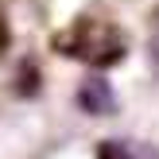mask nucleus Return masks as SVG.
<instances>
[{"mask_svg":"<svg viewBox=\"0 0 159 159\" xmlns=\"http://www.w3.org/2000/svg\"><path fill=\"white\" fill-rule=\"evenodd\" d=\"M152 70H155V78H159V35L152 39Z\"/></svg>","mask_w":159,"mask_h":159,"instance_id":"3","label":"nucleus"},{"mask_svg":"<svg viewBox=\"0 0 159 159\" xmlns=\"http://www.w3.org/2000/svg\"><path fill=\"white\" fill-rule=\"evenodd\" d=\"M78 109L89 113V116H113L116 113V93H113V85H109L101 74L85 78L82 89H78Z\"/></svg>","mask_w":159,"mask_h":159,"instance_id":"1","label":"nucleus"},{"mask_svg":"<svg viewBox=\"0 0 159 159\" xmlns=\"http://www.w3.org/2000/svg\"><path fill=\"white\" fill-rule=\"evenodd\" d=\"M97 159H159V148L144 140H105L97 144Z\"/></svg>","mask_w":159,"mask_h":159,"instance_id":"2","label":"nucleus"},{"mask_svg":"<svg viewBox=\"0 0 159 159\" xmlns=\"http://www.w3.org/2000/svg\"><path fill=\"white\" fill-rule=\"evenodd\" d=\"M155 35H159V12H155Z\"/></svg>","mask_w":159,"mask_h":159,"instance_id":"4","label":"nucleus"}]
</instances>
